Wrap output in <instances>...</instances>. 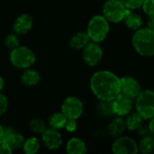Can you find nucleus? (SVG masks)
<instances>
[{"mask_svg": "<svg viewBox=\"0 0 154 154\" xmlns=\"http://www.w3.org/2000/svg\"><path fill=\"white\" fill-rule=\"evenodd\" d=\"M139 152L143 154L152 153L154 152V137L151 134L143 136L138 144Z\"/></svg>", "mask_w": 154, "mask_h": 154, "instance_id": "nucleus-23", "label": "nucleus"}, {"mask_svg": "<svg viewBox=\"0 0 154 154\" xmlns=\"http://www.w3.org/2000/svg\"><path fill=\"white\" fill-rule=\"evenodd\" d=\"M97 112L100 115L105 116H115L112 101H103V100H100L99 104L97 105Z\"/></svg>", "mask_w": 154, "mask_h": 154, "instance_id": "nucleus-24", "label": "nucleus"}, {"mask_svg": "<svg viewBox=\"0 0 154 154\" xmlns=\"http://www.w3.org/2000/svg\"><path fill=\"white\" fill-rule=\"evenodd\" d=\"M1 139H3L9 144L13 151L23 148V144L25 140L21 134L17 133L10 127H4V133Z\"/></svg>", "mask_w": 154, "mask_h": 154, "instance_id": "nucleus-13", "label": "nucleus"}, {"mask_svg": "<svg viewBox=\"0 0 154 154\" xmlns=\"http://www.w3.org/2000/svg\"><path fill=\"white\" fill-rule=\"evenodd\" d=\"M92 93L103 101H113L120 93V79L109 70H98L90 78Z\"/></svg>", "mask_w": 154, "mask_h": 154, "instance_id": "nucleus-1", "label": "nucleus"}, {"mask_svg": "<svg viewBox=\"0 0 154 154\" xmlns=\"http://www.w3.org/2000/svg\"><path fill=\"white\" fill-rule=\"evenodd\" d=\"M9 59L12 65L19 69L31 68L36 60L34 52L29 47L23 45L11 50Z\"/></svg>", "mask_w": 154, "mask_h": 154, "instance_id": "nucleus-3", "label": "nucleus"}, {"mask_svg": "<svg viewBox=\"0 0 154 154\" xmlns=\"http://www.w3.org/2000/svg\"><path fill=\"white\" fill-rule=\"evenodd\" d=\"M29 126H30V129L35 133V134H42L45 129L47 128L46 127V124L45 122L39 118V117H35V118H32L31 121H30V124H29Z\"/></svg>", "mask_w": 154, "mask_h": 154, "instance_id": "nucleus-25", "label": "nucleus"}, {"mask_svg": "<svg viewBox=\"0 0 154 154\" xmlns=\"http://www.w3.org/2000/svg\"><path fill=\"white\" fill-rule=\"evenodd\" d=\"M13 150L9 146V144L5 142L3 139H0V154H11Z\"/></svg>", "mask_w": 154, "mask_h": 154, "instance_id": "nucleus-31", "label": "nucleus"}, {"mask_svg": "<svg viewBox=\"0 0 154 154\" xmlns=\"http://www.w3.org/2000/svg\"><path fill=\"white\" fill-rule=\"evenodd\" d=\"M42 142L47 149L51 151L59 149L63 143L62 136L60 133H59V130L51 127L46 128L42 134Z\"/></svg>", "mask_w": 154, "mask_h": 154, "instance_id": "nucleus-12", "label": "nucleus"}, {"mask_svg": "<svg viewBox=\"0 0 154 154\" xmlns=\"http://www.w3.org/2000/svg\"><path fill=\"white\" fill-rule=\"evenodd\" d=\"M142 88L139 82L133 77L125 76L120 79V93L135 99L141 93Z\"/></svg>", "mask_w": 154, "mask_h": 154, "instance_id": "nucleus-11", "label": "nucleus"}, {"mask_svg": "<svg viewBox=\"0 0 154 154\" xmlns=\"http://www.w3.org/2000/svg\"><path fill=\"white\" fill-rule=\"evenodd\" d=\"M3 133H4V127H3V125H1V123H0V139H1L2 136H3Z\"/></svg>", "mask_w": 154, "mask_h": 154, "instance_id": "nucleus-36", "label": "nucleus"}, {"mask_svg": "<svg viewBox=\"0 0 154 154\" xmlns=\"http://www.w3.org/2000/svg\"><path fill=\"white\" fill-rule=\"evenodd\" d=\"M41 148V143L38 138L32 136L24 140L23 144V150L26 154H35Z\"/></svg>", "mask_w": 154, "mask_h": 154, "instance_id": "nucleus-22", "label": "nucleus"}, {"mask_svg": "<svg viewBox=\"0 0 154 154\" xmlns=\"http://www.w3.org/2000/svg\"><path fill=\"white\" fill-rule=\"evenodd\" d=\"M67 132L69 133H73L76 131L77 129V120L76 119H70V118H68L67 119V122L65 124V127Z\"/></svg>", "mask_w": 154, "mask_h": 154, "instance_id": "nucleus-30", "label": "nucleus"}, {"mask_svg": "<svg viewBox=\"0 0 154 154\" xmlns=\"http://www.w3.org/2000/svg\"><path fill=\"white\" fill-rule=\"evenodd\" d=\"M82 58L85 63L90 67H95L99 64L103 58V50L98 42L90 41L83 48Z\"/></svg>", "mask_w": 154, "mask_h": 154, "instance_id": "nucleus-7", "label": "nucleus"}, {"mask_svg": "<svg viewBox=\"0 0 154 154\" xmlns=\"http://www.w3.org/2000/svg\"><path fill=\"white\" fill-rule=\"evenodd\" d=\"M5 46L7 49L13 50L14 48H16L17 46H19V39L16 33H12V34H8L5 38Z\"/></svg>", "mask_w": 154, "mask_h": 154, "instance_id": "nucleus-26", "label": "nucleus"}, {"mask_svg": "<svg viewBox=\"0 0 154 154\" xmlns=\"http://www.w3.org/2000/svg\"><path fill=\"white\" fill-rule=\"evenodd\" d=\"M41 79L40 73L33 69L28 68L23 69V72L21 77L22 83L26 87H34L36 86Z\"/></svg>", "mask_w": 154, "mask_h": 154, "instance_id": "nucleus-17", "label": "nucleus"}, {"mask_svg": "<svg viewBox=\"0 0 154 154\" xmlns=\"http://www.w3.org/2000/svg\"><path fill=\"white\" fill-rule=\"evenodd\" d=\"M112 152L115 154H137L139 148L134 139L128 136H119L112 144Z\"/></svg>", "mask_w": 154, "mask_h": 154, "instance_id": "nucleus-9", "label": "nucleus"}, {"mask_svg": "<svg viewBox=\"0 0 154 154\" xmlns=\"http://www.w3.org/2000/svg\"><path fill=\"white\" fill-rule=\"evenodd\" d=\"M144 0H121V2L129 10H135L142 7Z\"/></svg>", "mask_w": 154, "mask_h": 154, "instance_id": "nucleus-27", "label": "nucleus"}, {"mask_svg": "<svg viewBox=\"0 0 154 154\" xmlns=\"http://www.w3.org/2000/svg\"><path fill=\"white\" fill-rule=\"evenodd\" d=\"M124 22H125V25L133 31H137L138 29L142 28V26H143L142 17L138 14L132 12L131 10L128 11L127 14L124 18Z\"/></svg>", "mask_w": 154, "mask_h": 154, "instance_id": "nucleus-19", "label": "nucleus"}, {"mask_svg": "<svg viewBox=\"0 0 154 154\" xmlns=\"http://www.w3.org/2000/svg\"><path fill=\"white\" fill-rule=\"evenodd\" d=\"M133 46L142 56L151 57L154 55V32L148 27L140 28L133 35Z\"/></svg>", "mask_w": 154, "mask_h": 154, "instance_id": "nucleus-2", "label": "nucleus"}, {"mask_svg": "<svg viewBox=\"0 0 154 154\" xmlns=\"http://www.w3.org/2000/svg\"><path fill=\"white\" fill-rule=\"evenodd\" d=\"M67 117L66 116L60 111V112H56L53 113L50 117H49V125L51 128L56 129V130H60L65 127V124L67 122Z\"/></svg>", "mask_w": 154, "mask_h": 154, "instance_id": "nucleus-21", "label": "nucleus"}, {"mask_svg": "<svg viewBox=\"0 0 154 154\" xmlns=\"http://www.w3.org/2000/svg\"><path fill=\"white\" fill-rule=\"evenodd\" d=\"M149 129H150V134L154 137V117L152 119H150V123H149Z\"/></svg>", "mask_w": 154, "mask_h": 154, "instance_id": "nucleus-34", "label": "nucleus"}, {"mask_svg": "<svg viewBox=\"0 0 154 154\" xmlns=\"http://www.w3.org/2000/svg\"><path fill=\"white\" fill-rule=\"evenodd\" d=\"M126 126H125V120L122 118V116H118L115 117L110 124L107 126V132L108 134L113 137V138H117L119 136H122L125 130Z\"/></svg>", "mask_w": 154, "mask_h": 154, "instance_id": "nucleus-15", "label": "nucleus"}, {"mask_svg": "<svg viewBox=\"0 0 154 154\" xmlns=\"http://www.w3.org/2000/svg\"><path fill=\"white\" fill-rule=\"evenodd\" d=\"M33 25V19L32 15L28 14H23L19 15L14 23V31L16 34L27 33Z\"/></svg>", "mask_w": 154, "mask_h": 154, "instance_id": "nucleus-14", "label": "nucleus"}, {"mask_svg": "<svg viewBox=\"0 0 154 154\" xmlns=\"http://www.w3.org/2000/svg\"><path fill=\"white\" fill-rule=\"evenodd\" d=\"M143 118L142 116L136 111L134 113H130L127 115L126 119L125 120V126L130 131H136L137 128L143 123Z\"/></svg>", "mask_w": 154, "mask_h": 154, "instance_id": "nucleus-20", "label": "nucleus"}, {"mask_svg": "<svg viewBox=\"0 0 154 154\" xmlns=\"http://www.w3.org/2000/svg\"><path fill=\"white\" fill-rule=\"evenodd\" d=\"M113 108L116 116H125L130 114L134 107V99L119 93V95L112 101Z\"/></svg>", "mask_w": 154, "mask_h": 154, "instance_id": "nucleus-10", "label": "nucleus"}, {"mask_svg": "<svg viewBox=\"0 0 154 154\" xmlns=\"http://www.w3.org/2000/svg\"><path fill=\"white\" fill-rule=\"evenodd\" d=\"M8 108V100L6 97L0 92V116H2Z\"/></svg>", "mask_w": 154, "mask_h": 154, "instance_id": "nucleus-29", "label": "nucleus"}, {"mask_svg": "<svg viewBox=\"0 0 154 154\" xmlns=\"http://www.w3.org/2000/svg\"><path fill=\"white\" fill-rule=\"evenodd\" d=\"M147 27L154 32V15L149 16V19L147 21Z\"/></svg>", "mask_w": 154, "mask_h": 154, "instance_id": "nucleus-33", "label": "nucleus"}, {"mask_svg": "<svg viewBox=\"0 0 154 154\" xmlns=\"http://www.w3.org/2000/svg\"><path fill=\"white\" fill-rule=\"evenodd\" d=\"M90 42V38L87 32H79L72 35L69 40V46L74 50H83V48Z\"/></svg>", "mask_w": 154, "mask_h": 154, "instance_id": "nucleus-18", "label": "nucleus"}, {"mask_svg": "<svg viewBox=\"0 0 154 154\" xmlns=\"http://www.w3.org/2000/svg\"><path fill=\"white\" fill-rule=\"evenodd\" d=\"M136 111L144 120L154 117V92L152 90H142L135 98Z\"/></svg>", "mask_w": 154, "mask_h": 154, "instance_id": "nucleus-5", "label": "nucleus"}, {"mask_svg": "<svg viewBox=\"0 0 154 154\" xmlns=\"http://www.w3.org/2000/svg\"><path fill=\"white\" fill-rule=\"evenodd\" d=\"M109 22L104 15H95L88 22L87 33L88 34L90 41L95 42H103L109 32Z\"/></svg>", "mask_w": 154, "mask_h": 154, "instance_id": "nucleus-4", "label": "nucleus"}, {"mask_svg": "<svg viewBox=\"0 0 154 154\" xmlns=\"http://www.w3.org/2000/svg\"><path fill=\"white\" fill-rule=\"evenodd\" d=\"M129 9L121 2V0H107L103 6V15L108 22L119 23L124 21Z\"/></svg>", "mask_w": 154, "mask_h": 154, "instance_id": "nucleus-6", "label": "nucleus"}, {"mask_svg": "<svg viewBox=\"0 0 154 154\" xmlns=\"http://www.w3.org/2000/svg\"><path fill=\"white\" fill-rule=\"evenodd\" d=\"M61 112L67 118L78 120L83 113L82 101L77 97H68L61 105Z\"/></svg>", "mask_w": 154, "mask_h": 154, "instance_id": "nucleus-8", "label": "nucleus"}, {"mask_svg": "<svg viewBox=\"0 0 154 154\" xmlns=\"http://www.w3.org/2000/svg\"><path fill=\"white\" fill-rule=\"evenodd\" d=\"M137 134L138 135L143 137L146 135H150V129H149V125H144L143 123L137 128Z\"/></svg>", "mask_w": 154, "mask_h": 154, "instance_id": "nucleus-32", "label": "nucleus"}, {"mask_svg": "<svg viewBox=\"0 0 154 154\" xmlns=\"http://www.w3.org/2000/svg\"><path fill=\"white\" fill-rule=\"evenodd\" d=\"M66 151L69 154H85L88 152V148L83 140L78 137H73L68 141Z\"/></svg>", "mask_w": 154, "mask_h": 154, "instance_id": "nucleus-16", "label": "nucleus"}, {"mask_svg": "<svg viewBox=\"0 0 154 154\" xmlns=\"http://www.w3.org/2000/svg\"><path fill=\"white\" fill-rule=\"evenodd\" d=\"M142 7L148 16L154 15V0H144Z\"/></svg>", "mask_w": 154, "mask_h": 154, "instance_id": "nucleus-28", "label": "nucleus"}, {"mask_svg": "<svg viewBox=\"0 0 154 154\" xmlns=\"http://www.w3.org/2000/svg\"><path fill=\"white\" fill-rule=\"evenodd\" d=\"M4 88H5V79H3L2 76H0V92L3 90Z\"/></svg>", "mask_w": 154, "mask_h": 154, "instance_id": "nucleus-35", "label": "nucleus"}]
</instances>
